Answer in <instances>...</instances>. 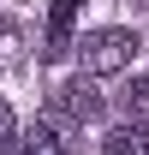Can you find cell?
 I'll return each mask as SVG.
<instances>
[{
  "label": "cell",
  "mask_w": 149,
  "mask_h": 155,
  "mask_svg": "<svg viewBox=\"0 0 149 155\" xmlns=\"http://www.w3.org/2000/svg\"><path fill=\"white\" fill-rule=\"evenodd\" d=\"M137 54H143L137 30L101 24V30H84V42H78V72H90V78H113V72H125Z\"/></svg>",
  "instance_id": "1"
},
{
  "label": "cell",
  "mask_w": 149,
  "mask_h": 155,
  "mask_svg": "<svg viewBox=\"0 0 149 155\" xmlns=\"http://www.w3.org/2000/svg\"><path fill=\"white\" fill-rule=\"evenodd\" d=\"M108 114V96L95 90V78L90 72H78V78H66L54 90V101H48V119H54L60 131H72V125H90V119H101Z\"/></svg>",
  "instance_id": "2"
},
{
  "label": "cell",
  "mask_w": 149,
  "mask_h": 155,
  "mask_svg": "<svg viewBox=\"0 0 149 155\" xmlns=\"http://www.w3.org/2000/svg\"><path fill=\"white\" fill-rule=\"evenodd\" d=\"M78 12H84V0H54V6H48L42 60H66V54H78Z\"/></svg>",
  "instance_id": "3"
},
{
  "label": "cell",
  "mask_w": 149,
  "mask_h": 155,
  "mask_svg": "<svg viewBox=\"0 0 149 155\" xmlns=\"http://www.w3.org/2000/svg\"><path fill=\"white\" fill-rule=\"evenodd\" d=\"M66 137H72V131H60L54 119H36V125L18 137V155H72V149H66Z\"/></svg>",
  "instance_id": "4"
},
{
  "label": "cell",
  "mask_w": 149,
  "mask_h": 155,
  "mask_svg": "<svg viewBox=\"0 0 149 155\" xmlns=\"http://www.w3.org/2000/svg\"><path fill=\"white\" fill-rule=\"evenodd\" d=\"M113 114L125 119V125H149V78H131L125 90L113 96Z\"/></svg>",
  "instance_id": "5"
},
{
  "label": "cell",
  "mask_w": 149,
  "mask_h": 155,
  "mask_svg": "<svg viewBox=\"0 0 149 155\" xmlns=\"http://www.w3.org/2000/svg\"><path fill=\"white\" fill-rule=\"evenodd\" d=\"M101 155H149V131L143 125H119L101 137Z\"/></svg>",
  "instance_id": "6"
},
{
  "label": "cell",
  "mask_w": 149,
  "mask_h": 155,
  "mask_svg": "<svg viewBox=\"0 0 149 155\" xmlns=\"http://www.w3.org/2000/svg\"><path fill=\"white\" fill-rule=\"evenodd\" d=\"M0 143H12V149H18V119H12V107H6V96H0Z\"/></svg>",
  "instance_id": "7"
},
{
  "label": "cell",
  "mask_w": 149,
  "mask_h": 155,
  "mask_svg": "<svg viewBox=\"0 0 149 155\" xmlns=\"http://www.w3.org/2000/svg\"><path fill=\"white\" fill-rule=\"evenodd\" d=\"M6 149H12V143H0V155H6Z\"/></svg>",
  "instance_id": "8"
},
{
  "label": "cell",
  "mask_w": 149,
  "mask_h": 155,
  "mask_svg": "<svg viewBox=\"0 0 149 155\" xmlns=\"http://www.w3.org/2000/svg\"><path fill=\"white\" fill-rule=\"evenodd\" d=\"M143 6H149V0H143Z\"/></svg>",
  "instance_id": "9"
}]
</instances>
